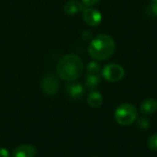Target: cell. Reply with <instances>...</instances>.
Masks as SVG:
<instances>
[{"label": "cell", "instance_id": "obj_3", "mask_svg": "<svg viewBox=\"0 0 157 157\" xmlns=\"http://www.w3.org/2000/svg\"><path fill=\"white\" fill-rule=\"evenodd\" d=\"M138 117V111L135 106L130 103L120 105L115 111L116 121L122 126H130L134 123Z\"/></svg>", "mask_w": 157, "mask_h": 157}, {"label": "cell", "instance_id": "obj_12", "mask_svg": "<svg viewBox=\"0 0 157 157\" xmlns=\"http://www.w3.org/2000/svg\"><path fill=\"white\" fill-rule=\"evenodd\" d=\"M100 83L99 75H87L86 78V87L91 91L96 89Z\"/></svg>", "mask_w": 157, "mask_h": 157}, {"label": "cell", "instance_id": "obj_11", "mask_svg": "<svg viewBox=\"0 0 157 157\" xmlns=\"http://www.w3.org/2000/svg\"><path fill=\"white\" fill-rule=\"evenodd\" d=\"M87 103L91 108H99L103 103V97L98 91H91L87 97Z\"/></svg>", "mask_w": 157, "mask_h": 157}, {"label": "cell", "instance_id": "obj_16", "mask_svg": "<svg viewBox=\"0 0 157 157\" xmlns=\"http://www.w3.org/2000/svg\"><path fill=\"white\" fill-rule=\"evenodd\" d=\"M151 9L153 14L157 17V0H151Z\"/></svg>", "mask_w": 157, "mask_h": 157}, {"label": "cell", "instance_id": "obj_13", "mask_svg": "<svg viewBox=\"0 0 157 157\" xmlns=\"http://www.w3.org/2000/svg\"><path fill=\"white\" fill-rule=\"evenodd\" d=\"M86 71L88 75H98L100 72V65L96 62H91L88 63Z\"/></svg>", "mask_w": 157, "mask_h": 157}, {"label": "cell", "instance_id": "obj_9", "mask_svg": "<svg viewBox=\"0 0 157 157\" xmlns=\"http://www.w3.org/2000/svg\"><path fill=\"white\" fill-rule=\"evenodd\" d=\"M85 9V5L76 0H69L65 3L63 10L67 15H75Z\"/></svg>", "mask_w": 157, "mask_h": 157}, {"label": "cell", "instance_id": "obj_18", "mask_svg": "<svg viewBox=\"0 0 157 157\" xmlns=\"http://www.w3.org/2000/svg\"><path fill=\"white\" fill-rule=\"evenodd\" d=\"M0 157H10L8 150L6 148H0Z\"/></svg>", "mask_w": 157, "mask_h": 157}, {"label": "cell", "instance_id": "obj_7", "mask_svg": "<svg viewBox=\"0 0 157 157\" xmlns=\"http://www.w3.org/2000/svg\"><path fill=\"white\" fill-rule=\"evenodd\" d=\"M65 89L73 100H78L82 98L85 94V88L80 83H69L66 85Z\"/></svg>", "mask_w": 157, "mask_h": 157}, {"label": "cell", "instance_id": "obj_4", "mask_svg": "<svg viewBox=\"0 0 157 157\" xmlns=\"http://www.w3.org/2000/svg\"><path fill=\"white\" fill-rule=\"evenodd\" d=\"M125 75L124 68L117 63H109L102 70L103 77L109 82H119Z\"/></svg>", "mask_w": 157, "mask_h": 157}, {"label": "cell", "instance_id": "obj_17", "mask_svg": "<svg viewBox=\"0 0 157 157\" xmlns=\"http://www.w3.org/2000/svg\"><path fill=\"white\" fill-rule=\"evenodd\" d=\"M100 0H82L83 4L86 6H94L96 4H98Z\"/></svg>", "mask_w": 157, "mask_h": 157}, {"label": "cell", "instance_id": "obj_15", "mask_svg": "<svg viewBox=\"0 0 157 157\" xmlns=\"http://www.w3.org/2000/svg\"><path fill=\"white\" fill-rule=\"evenodd\" d=\"M148 146L153 151H157V133L153 134L148 139Z\"/></svg>", "mask_w": 157, "mask_h": 157}, {"label": "cell", "instance_id": "obj_10", "mask_svg": "<svg viewBox=\"0 0 157 157\" xmlns=\"http://www.w3.org/2000/svg\"><path fill=\"white\" fill-rule=\"evenodd\" d=\"M141 112L144 115H152L157 110V100L155 98H147L141 104Z\"/></svg>", "mask_w": 157, "mask_h": 157}, {"label": "cell", "instance_id": "obj_8", "mask_svg": "<svg viewBox=\"0 0 157 157\" xmlns=\"http://www.w3.org/2000/svg\"><path fill=\"white\" fill-rule=\"evenodd\" d=\"M37 154V150L34 146L29 144H22L14 149L12 153L13 157H34Z\"/></svg>", "mask_w": 157, "mask_h": 157}, {"label": "cell", "instance_id": "obj_14", "mask_svg": "<svg viewBox=\"0 0 157 157\" xmlns=\"http://www.w3.org/2000/svg\"><path fill=\"white\" fill-rule=\"evenodd\" d=\"M136 121H137L139 128L142 130H147L150 127V121L145 117H141Z\"/></svg>", "mask_w": 157, "mask_h": 157}, {"label": "cell", "instance_id": "obj_2", "mask_svg": "<svg viewBox=\"0 0 157 157\" xmlns=\"http://www.w3.org/2000/svg\"><path fill=\"white\" fill-rule=\"evenodd\" d=\"M115 51V41L109 35L99 34L95 37L88 47L89 55L97 61L109 59Z\"/></svg>", "mask_w": 157, "mask_h": 157}, {"label": "cell", "instance_id": "obj_19", "mask_svg": "<svg viewBox=\"0 0 157 157\" xmlns=\"http://www.w3.org/2000/svg\"><path fill=\"white\" fill-rule=\"evenodd\" d=\"M94 157H98V156H94Z\"/></svg>", "mask_w": 157, "mask_h": 157}, {"label": "cell", "instance_id": "obj_1", "mask_svg": "<svg viewBox=\"0 0 157 157\" xmlns=\"http://www.w3.org/2000/svg\"><path fill=\"white\" fill-rule=\"evenodd\" d=\"M59 77L64 81H75L78 79L84 71V63L75 54L63 56L58 63L56 68Z\"/></svg>", "mask_w": 157, "mask_h": 157}, {"label": "cell", "instance_id": "obj_5", "mask_svg": "<svg viewBox=\"0 0 157 157\" xmlns=\"http://www.w3.org/2000/svg\"><path fill=\"white\" fill-rule=\"evenodd\" d=\"M59 80L54 74H47L41 82V89L48 96L55 95L59 90Z\"/></svg>", "mask_w": 157, "mask_h": 157}, {"label": "cell", "instance_id": "obj_6", "mask_svg": "<svg viewBox=\"0 0 157 157\" xmlns=\"http://www.w3.org/2000/svg\"><path fill=\"white\" fill-rule=\"evenodd\" d=\"M83 18L87 25L91 27H97L102 21V15L98 10L95 8L85 7L83 10Z\"/></svg>", "mask_w": 157, "mask_h": 157}]
</instances>
